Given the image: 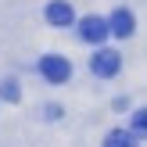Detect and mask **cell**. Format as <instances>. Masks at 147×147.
Here are the masks:
<instances>
[{"instance_id": "obj_2", "label": "cell", "mask_w": 147, "mask_h": 147, "mask_svg": "<svg viewBox=\"0 0 147 147\" xmlns=\"http://www.w3.org/2000/svg\"><path fill=\"white\" fill-rule=\"evenodd\" d=\"M79 32H83V40H86V43H100L108 32H111V25H108L104 18H97V14H90V18L79 22Z\"/></svg>"}, {"instance_id": "obj_3", "label": "cell", "mask_w": 147, "mask_h": 147, "mask_svg": "<svg viewBox=\"0 0 147 147\" xmlns=\"http://www.w3.org/2000/svg\"><path fill=\"white\" fill-rule=\"evenodd\" d=\"M122 68V54L119 50H97V57H93V72L97 76H115V72Z\"/></svg>"}, {"instance_id": "obj_1", "label": "cell", "mask_w": 147, "mask_h": 147, "mask_svg": "<svg viewBox=\"0 0 147 147\" xmlns=\"http://www.w3.org/2000/svg\"><path fill=\"white\" fill-rule=\"evenodd\" d=\"M40 72H43V79H50V83H65V79L72 76L68 61L57 57V54H47V57H43V61H40Z\"/></svg>"}, {"instance_id": "obj_8", "label": "cell", "mask_w": 147, "mask_h": 147, "mask_svg": "<svg viewBox=\"0 0 147 147\" xmlns=\"http://www.w3.org/2000/svg\"><path fill=\"white\" fill-rule=\"evenodd\" d=\"M133 133H140V136H147V108H140V111L133 115Z\"/></svg>"}, {"instance_id": "obj_7", "label": "cell", "mask_w": 147, "mask_h": 147, "mask_svg": "<svg viewBox=\"0 0 147 147\" xmlns=\"http://www.w3.org/2000/svg\"><path fill=\"white\" fill-rule=\"evenodd\" d=\"M0 97H4V100H18V97H22L18 83H14V79H4V86H0Z\"/></svg>"}, {"instance_id": "obj_4", "label": "cell", "mask_w": 147, "mask_h": 147, "mask_svg": "<svg viewBox=\"0 0 147 147\" xmlns=\"http://www.w3.org/2000/svg\"><path fill=\"white\" fill-rule=\"evenodd\" d=\"M108 25H111V32H115V36H133V29H136V18L126 11V7H119V11L111 14V22H108Z\"/></svg>"}, {"instance_id": "obj_6", "label": "cell", "mask_w": 147, "mask_h": 147, "mask_svg": "<svg viewBox=\"0 0 147 147\" xmlns=\"http://www.w3.org/2000/svg\"><path fill=\"white\" fill-rule=\"evenodd\" d=\"M104 147H133V133H126V129H115V133H108Z\"/></svg>"}, {"instance_id": "obj_5", "label": "cell", "mask_w": 147, "mask_h": 147, "mask_svg": "<svg viewBox=\"0 0 147 147\" xmlns=\"http://www.w3.org/2000/svg\"><path fill=\"white\" fill-rule=\"evenodd\" d=\"M47 22H50V25H72V4L54 0V4L47 7Z\"/></svg>"}]
</instances>
